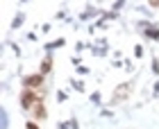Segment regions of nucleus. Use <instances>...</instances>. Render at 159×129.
<instances>
[{
  "mask_svg": "<svg viewBox=\"0 0 159 129\" xmlns=\"http://www.w3.org/2000/svg\"><path fill=\"white\" fill-rule=\"evenodd\" d=\"M37 102H39V100H37V93L30 91V88H23V93H20V106L32 111V106L37 104Z\"/></svg>",
  "mask_w": 159,
  "mask_h": 129,
  "instance_id": "1",
  "label": "nucleus"
},
{
  "mask_svg": "<svg viewBox=\"0 0 159 129\" xmlns=\"http://www.w3.org/2000/svg\"><path fill=\"white\" fill-rule=\"evenodd\" d=\"M41 84H43V75L41 73L39 75H30V77H25V80H23V86H25V88H30V91H37Z\"/></svg>",
  "mask_w": 159,
  "mask_h": 129,
  "instance_id": "2",
  "label": "nucleus"
},
{
  "mask_svg": "<svg viewBox=\"0 0 159 129\" xmlns=\"http://www.w3.org/2000/svg\"><path fill=\"white\" fill-rule=\"evenodd\" d=\"M32 116L37 118V120H43V118H46V109H43V102H41V100L32 106Z\"/></svg>",
  "mask_w": 159,
  "mask_h": 129,
  "instance_id": "3",
  "label": "nucleus"
},
{
  "mask_svg": "<svg viewBox=\"0 0 159 129\" xmlns=\"http://www.w3.org/2000/svg\"><path fill=\"white\" fill-rule=\"evenodd\" d=\"M123 95H129V84H120L118 86V93H116V97H114V102H118V100H123Z\"/></svg>",
  "mask_w": 159,
  "mask_h": 129,
  "instance_id": "4",
  "label": "nucleus"
},
{
  "mask_svg": "<svg viewBox=\"0 0 159 129\" xmlns=\"http://www.w3.org/2000/svg\"><path fill=\"white\" fill-rule=\"evenodd\" d=\"M50 66H52V57H46L41 63V75H48L50 73Z\"/></svg>",
  "mask_w": 159,
  "mask_h": 129,
  "instance_id": "5",
  "label": "nucleus"
},
{
  "mask_svg": "<svg viewBox=\"0 0 159 129\" xmlns=\"http://www.w3.org/2000/svg\"><path fill=\"white\" fill-rule=\"evenodd\" d=\"M25 129H39V125H37V123H34V120H30V123H27V125H25Z\"/></svg>",
  "mask_w": 159,
  "mask_h": 129,
  "instance_id": "6",
  "label": "nucleus"
}]
</instances>
